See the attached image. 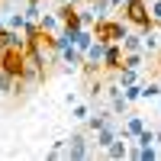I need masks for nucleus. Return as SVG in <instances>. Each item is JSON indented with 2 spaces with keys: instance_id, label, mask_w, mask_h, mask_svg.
Here are the masks:
<instances>
[{
  "instance_id": "obj_1",
  "label": "nucleus",
  "mask_w": 161,
  "mask_h": 161,
  "mask_svg": "<svg viewBox=\"0 0 161 161\" xmlns=\"http://www.w3.org/2000/svg\"><path fill=\"white\" fill-rule=\"evenodd\" d=\"M42 80H45V61L32 45H26L23 48V84H42Z\"/></svg>"
},
{
  "instance_id": "obj_5",
  "label": "nucleus",
  "mask_w": 161,
  "mask_h": 161,
  "mask_svg": "<svg viewBox=\"0 0 161 161\" xmlns=\"http://www.w3.org/2000/svg\"><path fill=\"white\" fill-rule=\"evenodd\" d=\"M64 145H68V158H74V161H84V158L93 155V148H90V142H87V132H84V129L74 132L71 139H64Z\"/></svg>"
},
{
  "instance_id": "obj_22",
  "label": "nucleus",
  "mask_w": 161,
  "mask_h": 161,
  "mask_svg": "<svg viewBox=\"0 0 161 161\" xmlns=\"http://www.w3.org/2000/svg\"><path fill=\"white\" fill-rule=\"evenodd\" d=\"M26 23H36L39 16H42V3H32V0H26V10H23Z\"/></svg>"
},
{
  "instance_id": "obj_32",
  "label": "nucleus",
  "mask_w": 161,
  "mask_h": 161,
  "mask_svg": "<svg viewBox=\"0 0 161 161\" xmlns=\"http://www.w3.org/2000/svg\"><path fill=\"white\" fill-rule=\"evenodd\" d=\"M32 3H42V0H32Z\"/></svg>"
},
{
  "instance_id": "obj_12",
  "label": "nucleus",
  "mask_w": 161,
  "mask_h": 161,
  "mask_svg": "<svg viewBox=\"0 0 161 161\" xmlns=\"http://www.w3.org/2000/svg\"><path fill=\"white\" fill-rule=\"evenodd\" d=\"M116 113H110V110H93L90 106V113H87V119H84V132H97L103 123H110Z\"/></svg>"
},
{
  "instance_id": "obj_8",
  "label": "nucleus",
  "mask_w": 161,
  "mask_h": 161,
  "mask_svg": "<svg viewBox=\"0 0 161 161\" xmlns=\"http://www.w3.org/2000/svg\"><path fill=\"white\" fill-rule=\"evenodd\" d=\"M145 126H148V123H145V116H139V113H126V123L119 126V136H123L126 142H132Z\"/></svg>"
},
{
  "instance_id": "obj_21",
  "label": "nucleus",
  "mask_w": 161,
  "mask_h": 161,
  "mask_svg": "<svg viewBox=\"0 0 161 161\" xmlns=\"http://www.w3.org/2000/svg\"><path fill=\"white\" fill-rule=\"evenodd\" d=\"M87 113H90V103H71V119H74V123H84V119H87Z\"/></svg>"
},
{
  "instance_id": "obj_13",
  "label": "nucleus",
  "mask_w": 161,
  "mask_h": 161,
  "mask_svg": "<svg viewBox=\"0 0 161 161\" xmlns=\"http://www.w3.org/2000/svg\"><path fill=\"white\" fill-rule=\"evenodd\" d=\"M36 26H39V32H45V36H55V32L61 29V23H58L55 13H42V16L36 19Z\"/></svg>"
},
{
  "instance_id": "obj_15",
  "label": "nucleus",
  "mask_w": 161,
  "mask_h": 161,
  "mask_svg": "<svg viewBox=\"0 0 161 161\" xmlns=\"http://www.w3.org/2000/svg\"><path fill=\"white\" fill-rule=\"evenodd\" d=\"M103 52H106V42L93 39V42L87 45V52H84V61H93V64H100V61H103Z\"/></svg>"
},
{
  "instance_id": "obj_16",
  "label": "nucleus",
  "mask_w": 161,
  "mask_h": 161,
  "mask_svg": "<svg viewBox=\"0 0 161 161\" xmlns=\"http://www.w3.org/2000/svg\"><path fill=\"white\" fill-rule=\"evenodd\" d=\"M119 45H123V52H142V32H126Z\"/></svg>"
},
{
  "instance_id": "obj_27",
  "label": "nucleus",
  "mask_w": 161,
  "mask_h": 161,
  "mask_svg": "<svg viewBox=\"0 0 161 161\" xmlns=\"http://www.w3.org/2000/svg\"><path fill=\"white\" fill-rule=\"evenodd\" d=\"M148 13H152V19L161 26V0H152V3H148Z\"/></svg>"
},
{
  "instance_id": "obj_31",
  "label": "nucleus",
  "mask_w": 161,
  "mask_h": 161,
  "mask_svg": "<svg viewBox=\"0 0 161 161\" xmlns=\"http://www.w3.org/2000/svg\"><path fill=\"white\" fill-rule=\"evenodd\" d=\"M158 74H161V58H158Z\"/></svg>"
},
{
  "instance_id": "obj_20",
  "label": "nucleus",
  "mask_w": 161,
  "mask_h": 161,
  "mask_svg": "<svg viewBox=\"0 0 161 161\" xmlns=\"http://www.w3.org/2000/svg\"><path fill=\"white\" fill-rule=\"evenodd\" d=\"M142 64H145V52H126V55H123V68L142 71Z\"/></svg>"
},
{
  "instance_id": "obj_14",
  "label": "nucleus",
  "mask_w": 161,
  "mask_h": 161,
  "mask_svg": "<svg viewBox=\"0 0 161 161\" xmlns=\"http://www.w3.org/2000/svg\"><path fill=\"white\" fill-rule=\"evenodd\" d=\"M126 145H129V142H126L123 136H116V139L103 148V155H106V158H113V161H119V158H126Z\"/></svg>"
},
{
  "instance_id": "obj_7",
  "label": "nucleus",
  "mask_w": 161,
  "mask_h": 161,
  "mask_svg": "<svg viewBox=\"0 0 161 161\" xmlns=\"http://www.w3.org/2000/svg\"><path fill=\"white\" fill-rule=\"evenodd\" d=\"M123 55H126V52H123V45H119V42H106V52H103V61H100V68H106V71H119V68H123Z\"/></svg>"
},
{
  "instance_id": "obj_19",
  "label": "nucleus",
  "mask_w": 161,
  "mask_h": 161,
  "mask_svg": "<svg viewBox=\"0 0 161 161\" xmlns=\"http://www.w3.org/2000/svg\"><path fill=\"white\" fill-rule=\"evenodd\" d=\"M90 42H93V32L87 29V26H80V29L74 32V42H71V45H74V48H80V52H87V45H90Z\"/></svg>"
},
{
  "instance_id": "obj_23",
  "label": "nucleus",
  "mask_w": 161,
  "mask_h": 161,
  "mask_svg": "<svg viewBox=\"0 0 161 161\" xmlns=\"http://www.w3.org/2000/svg\"><path fill=\"white\" fill-rule=\"evenodd\" d=\"M161 97V80L155 84H142V100H158Z\"/></svg>"
},
{
  "instance_id": "obj_30",
  "label": "nucleus",
  "mask_w": 161,
  "mask_h": 161,
  "mask_svg": "<svg viewBox=\"0 0 161 161\" xmlns=\"http://www.w3.org/2000/svg\"><path fill=\"white\" fill-rule=\"evenodd\" d=\"M3 29H7V19H3V16H0V32H3Z\"/></svg>"
},
{
  "instance_id": "obj_10",
  "label": "nucleus",
  "mask_w": 161,
  "mask_h": 161,
  "mask_svg": "<svg viewBox=\"0 0 161 161\" xmlns=\"http://www.w3.org/2000/svg\"><path fill=\"white\" fill-rule=\"evenodd\" d=\"M106 97H110V113H116V116H126L129 113V100L123 97V87H119V84L106 87Z\"/></svg>"
},
{
  "instance_id": "obj_25",
  "label": "nucleus",
  "mask_w": 161,
  "mask_h": 161,
  "mask_svg": "<svg viewBox=\"0 0 161 161\" xmlns=\"http://www.w3.org/2000/svg\"><path fill=\"white\" fill-rule=\"evenodd\" d=\"M48 158H68V145H64V139L55 142V145L48 148Z\"/></svg>"
},
{
  "instance_id": "obj_29",
  "label": "nucleus",
  "mask_w": 161,
  "mask_h": 161,
  "mask_svg": "<svg viewBox=\"0 0 161 161\" xmlns=\"http://www.w3.org/2000/svg\"><path fill=\"white\" fill-rule=\"evenodd\" d=\"M61 3H71V7H80V3H84V0H61Z\"/></svg>"
},
{
  "instance_id": "obj_9",
  "label": "nucleus",
  "mask_w": 161,
  "mask_h": 161,
  "mask_svg": "<svg viewBox=\"0 0 161 161\" xmlns=\"http://www.w3.org/2000/svg\"><path fill=\"white\" fill-rule=\"evenodd\" d=\"M55 16H58V23H61V29H80V13H77V7H71V3H61L58 10H55Z\"/></svg>"
},
{
  "instance_id": "obj_33",
  "label": "nucleus",
  "mask_w": 161,
  "mask_h": 161,
  "mask_svg": "<svg viewBox=\"0 0 161 161\" xmlns=\"http://www.w3.org/2000/svg\"><path fill=\"white\" fill-rule=\"evenodd\" d=\"M0 3H3V0H0Z\"/></svg>"
},
{
  "instance_id": "obj_4",
  "label": "nucleus",
  "mask_w": 161,
  "mask_h": 161,
  "mask_svg": "<svg viewBox=\"0 0 161 161\" xmlns=\"http://www.w3.org/2000/svg\"><path fill=\"white\" fill-rule=\"evenodd\" d=\"M0 71L23 80V48H0Z\"/></svg>"
},
{
  "instance_id": "obj_6",
  "label": "nucleus",
  "mask_w": 161,
  "mask_h": 161,
  "mask_svg": "<svg viewBox=\"0 0 161 161\" xmlns=\"http://www.w3.org/2000/svg\"><path fill=\"white\" fill-rule=\"evenodd\" d=\"M119 126H123V123H119V116H113L110 123H103V126H100L97 132H93V145H97V148L103 152L106 145H110V142H113V139L119 136Z\"/></svg>"
},
{
  "instance_id": "obj_17",
  "label": "nucleus",
  "mask_w": 161,
  "mask_h": 161,
  "mask_svg": "<svg viewBox=\"0 0 161 161\" xmlns=\"http://www.w3.org/2000/svg\"><path fill=\"white\" fill-rule=\"evenodd\" d=\"M90 13H93V19H103V16H113V7H110V0H90Z\"/></svg>"
},
{
  "instance_id": "obj_2",
  "label": "nucleus",
  "mask_w": 161,
  "mask_h": 161,
  "mask_svg": "<svg viewBox=\"0 0 161 161\" xmlns=\"http://www.w3.org/2000/svg\"><path fill=\"white\" fill-rule=\"evenodd\" d=\"M123 13H126V19L132 26H139V29H158V23L152 19V13H148V0H126Z\"/></svg>"
},
{
  "instance_id": "obj_11",
  "label": "nucleus",
  "mask_w": 161,
  "mask_h": 161,
  "mask_svg": "<svg viewBox=\"0 0 161 161\" xmlns=\"http://www.w3.org/2000/svg\"><path fill=\"white\" fill-rule=\"evenodd\" d=\"M29 42H26V36H23V29H7L0 32V48H26Z\"/></svg>"
},
{
  "instance_id": "obj_28",
  "label": "nucleus",
  "mask_w": 161,
  "mask_h": 161,
  "mask_svg": "<svg viewBox=\"0 0 161 161\" xmlns=\"http://www.w3.org/2000/svg\"><path fill=\"white\" fill-rule=\"evenodd\" d=\"M155 145H158V148H161V126L155 129Z\"/></svg>"
},
{
  "instance_id": "obj_3",
  "label": "nucleus",
  "mask_w": 161,
  "mask_h": 161,
  "mask_svg": "<svg viewBox=\"0 0 161 161\" xmlns=\"http://www.w3.org/2000/svg\"><path fill=\"white\" fill-rule=\"evenodd\" d=\"M90 32H93V39H100V42H119L129 29H126V23L123 19H113V16H103V19H97L90 26Z\"/></svg>"
},
{
  "instance_id": "obj_18",
  "label": "nucleus",
  "mask_w": 161,
  "mask_h": 161,
  "mask_svg": "<svg viewBox=\"0 0 161 161\" xmlns=\"http://www.w3.org/2000/svg\"><path fill=\"white\" fill-rule=\"evenodd\" d=\"M116 84H119V87L139 84V71H136V68H119V71H116Z\"/></svg>"
},
{
  "instance_id": "obj_24",
  "label": "nucleus",
  "mask_w": 161,
  "mask_h": 161,
  "mask_svg": "<svg viewBox=\"0 0 161 161\" xmlns=\"http://www.w3.org/2000/svg\"><path fill=\"white\" fill-rule=\"evenodd\" d=\"M123 97H126L129 103H136V100H142V84H129V87H123Z\"/></svg>"
},
{
  "instance_id": "obj_26",
  "label": "nucleus",
  "mask_w": 161,
  "mask_h": 161,
  "mask_svg": "<svg viewBox=\"0 0 161 161\" xmlns=\"http://www.w3.org/2000/svg\"><path fill=\"white\" fill-rule=\"evenodd\" d=\"M7 26H10V29H23V26H26V16H23V13H10V16H7Z\"/></svg>"
}]
</instances>
